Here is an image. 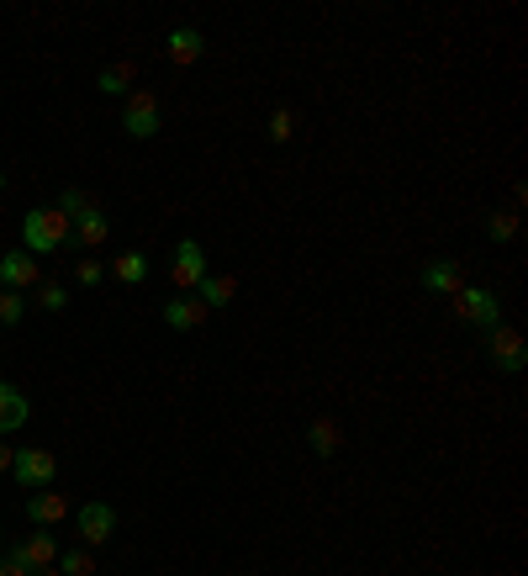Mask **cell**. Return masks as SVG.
<instances>
[{"label":"cell","instance_id":"obj_1","mask_svg":"<svg viewBox=\"0 0 528 576\" xmlns=\"http://www.w3.org/2000/svg\"><path fill=\"white\" fill-rule=\"evenodd\" d=\"M74 238V222L59 212V207H32L22 217V249L37 259V254H59Z\"/></svg>","mask_w":528,"mask_h":576},{"label":"cell","instance_id":"obj_2","mask_svg":"<svg viewBox=\"0 0 528 576\" xmlns=\"http://www.w3.org/2000/svg\"><path fill=\"white\" fill-rule=\"evenodd\" d=\"M455 312H460V323H470L476 333H492L502 323V302H497V291H486V286H460Z\"/></svg>","mask_w":528,"mask_h":576},{"label":"cell","instance_id":"obj_3","mask_svg":"<svg viewBox=\"0 0 528 576\" xmlns=\"http://www.w3.org/2000/svg\"><path fill=\"white\" fill-rule=\"evenodd\" d=\"M486 355H492V365L502 370V376H523L528 370V344H523V333L507 328V323H497L492 333H486Z\"/></svg>","mask_w":528,"mask_h":576},{"label":"cell","instance_id":"obj_4","mask_svg":"<svg viewBox=\"0 0 528 576\" xmlns=\"http://www.w3.org/2000/svg\"><path fill=\"white\" fill-rule=\"evenodd\" d=\"M11 476L22 492H43V487H53V476H59V460H53V450H16Z\"/></svg>","mask_w":528,"mask_h":576},{"label":"cell","instance_id":"obj_5","mask_svg":"<svg viewBox=\"0 0 528 576\" xmlns=\"http://www.w3.org/2000/svg\"><path fill=\"white\" fill-rule=\"evenodd\" d=\"M74 529H80L85 545H106L111 534H117V508L90 497V503H80V513H74Z\"/></svg>","mask_w":528,"mask_h":576},{"label":"cell","instance_id":"obj_6","mask_svg":"<svg viewBox=\"0 0 528 576\" xmlns=\"http://www.w3.org/2000/svg\"><path fill=\"white\" fill-rule=\"evenodd\" d=\"M169 275H175L180 291H196L206 275H212V270H206V249L196 244V238H180V244H175V265H169Z\"/></svg>","mask_w":528,"mask_h":576},{"label":"cell","instance_id":"obj_7","mask_svg":"<svg viewBox=\"0 0 528 576\" xmlns=\"http://www.w3.org/2000/svg\"><path fill=\"white\" fill-rule=\"evenodd\" d=\"M122 127H127V138H154L159 133V101L148 96V90H132L127 106H122Z\"/></svg>","mask_w":528,"mask_h":576},{"label":"cell","instance_id":"obj_8","mask_svg":"<svg viewBox=\"0 0 528 576\" xmlns=\"http://www.w3.org/2000/svg\"><path fill=\"white\" fill-rule=\"evenodd\" d=\"M53 561H59V540H53L48 529H43V534H32V540H22V545L11 550V566H22L27 576H32V571H43V566H53Z\"/></svg>","mask_w":528,"mask_h":576},{"label":"cell","instance_id":"obj_9","mask_svg":"<svg viewBox=\"0 0 528 576\" xmlns=\"http://www.w3.org/2000/svg\"><path fill=\"white\" fill-rule=\"evenodd\" d=\"M43 275H37V259L27 249H11V254H0V291H27L37 286Z\"/></svg>","mask_w":528,"mask_h":576},{"label":"cell","instance_id":"obj_10","mask_svg":"<svg viewBox=\"0 0 528 576\" xmlns=\"http://www.w3.org/2000/svg\"><path fill=\"white\" fill-rule=\"evenodd\" d=\"M27 518H32V524L37 529H53V524H64V518H69V497L64 492H27Z\"/></svg>","mask_w":528,"mask_h":576},{"label":"cell","instance_id":"obj_11","mask_svg":"<svg viewBox=\"0 0 528 576\" xmlns=\"http://www.w3.org/2000/svg\"><path fill=\"white\" fill-rule=\"evenodd\" d=\"M27 418H32L27 392H22V386H11V381H0V434L27 429Z\"/></svg>","mask_w":528,"mask_h":576},{"label":"cell","instance_id":"obj_12","mask_svg":"<svg viewBox=\"0 0 528 576\" xmlns=\"http://www.w3.org/2000/svg\"><path fill=\"white\" fill-rule=\"evenodd\" d=\"M164 53H169V64H196L201 53H206V37H201V27H169V37H164Z\"/></svg>","mask_w":528,"mask_h":576},{"label":"cell","instance_id":"obj_13","mask_svg":"<svg viewBox=\"0 0 528 576\" xmlns=\"http://www.w3.org/2000/svg\"><path fill=\"white\" fill-rule=\"evenodd\" d=\"M418 286H423V291H433V296H455L465 281H460V265H455V259H433V265H423Z\"/></svg>","mask_w":528,"mask_h":576},{"label":"cell","instance_id":"obj_14","mask_svg":"<svg viewBox=\"0 0 528 576\" xmlns=\"http://www.w3.org/2000/svg\"><path fill=\"white\" fill-rule=\"evenodd\" d=\"M164 323L175 328V333H191V328H201V323H206V307L196 302V291H185V296H175V302L164 307Z\"/></svg>","mask_w":528,"mask_h":576},{"label":"cell","instance_id":"obj_15","mask_svg":"<svg viewBox=\"0 0 528 576\" xmlns=\"http://www.w3.org/2000/svg\"><path fill=\"white\" fill-rule=\"evenodd\" d=\"M307 444H312V455H317V460H333V455H338V444H344V434H338V423H333V418H312V423H307Z\"/></svg>","mask_w":528,"mask_h":576},{"label":"cell","instance_id":"obj_16","mask_svg":"<svg viewBox=\"0 0 528 576\" xmlns=\"http://www.w3.org/2000/svg\"><path fill=\"white\" fill-rule=\"evenodd\" d=\"M111 238V217L96 207V212H85L80 222H74V244H85V249H101Z\"/></svg>","mask_w":528,"mask_h":576},{"label":"cell","instance_id":"obj_17","mask_svg":"<svg viewBox=\"0 0 528 576\" xmlns=\"http://www.w3.org/2000/svg\"><path fill=\"white\" fill-rule=\"evenodd\" d=\"M196 302H201L206 312L228 307V302H233V281H228V275H206V281L196 286Z\"/></svg>","mask_w":528,"mask_h":576},{"label":"cell","instance_id":"obj_18","mask_svg":"<svg viewBox=\"0 0 528 576\" xmlns=\"http://www.w3.org/2000/svg\"><path fill=\"white\" fill-rule=\"evenodd\" d=\"M111 275H117L122 286H143V281H148V254H138V249H132V254H117Z\"/></svg>","mask_w":528,"mask_h":576},{"label":"cell","instance_id":"obj_19","mask_svg":"<svg viewBox=\"0 0 528 576\" xmlns=\"http://www.w3.org/2000/svg\"><path fill=\"white\" fill-rule=\"evenodd\" d=\"M96 90L101 96H132V64H111L96 74Z\"/></svg>","mask_w":528,"mask_h":576},{"label":"cell","instance_id":"obj_20","mask_svg":"<svg viewBox=\"0 0 528 576\" xmlns=\"http://www.w3.org/2000/svg\"><path fill=\"white\" fill-rule=\"evenodd\" d=\"M53 571H59V576H96V555H90V545L85 550H59Z\"/></svg>","mask_w":528,"mask_h":576},{"label":"cell","instance_id":"obj_21","mask_svg":"<svg viewBox=\"0 0 528 576\" xmlns=\"http://www.w3.org/2000/svg\"><path fill=\"white\" fill-rule=\"evenodd\" d=\"M59 212H64L69 222H80L85 212H96V196H90V191H80V185H69V191L59 196Z\"/></svg>","mask_w":528,"mask_h":576},{"label":"cell","instance_id":"obj_22","mask_svg":"<svg viewBox=\"0 0 528 576\" xmlns=\"http://www.w3.org/2000/svg\"><path fill=\"white\" fill-rule=\"evenodd\" d=\"M486 238H492V244H513V238H518V217L513 212H492V217H486Z\"/></svg>","mask_w":528,"mask_h":576},{"label":"cell","instance_id":"obj_23","mask_svg":"<svg viewBox=\"0 0 528 576\" xmlns=\"http://www.w3.org/2000/svg\"><path fill=\"white\" fill-rule=\"evenodd\" d=\"M27 318V296L22 291H0V328H16Z\"/></svg>","mask_w":528,"mask_h":576},{"label":"cell","instance_id":"obj_24","mask_svg":"<svg viewBox=\"0 0 528 576\" xmlns=\"http://www.w3.org/2000/svg\"><path fill=\"white\" fill-rule=\"evenodd\" d=\"M37 302H43V312H64V307H69V286L48 281L43 291H37Z\"/></svg>","mask_w":528,"mask_h":576},{"label":"cell","instance_id":"obj_25","mask_svg":"<svg viewBox=\"0 0 528 576\" xmlns=\"http://www.w3.org/2000/svg\"><path fill=\"white\" fill-rule=\"evenodd\" d=\"M291 133H296V117H291L286 106H280L275 117H270V143H291Z\"/></svg>","mask_w":528,"mask_h":576},{"label":"cell","instance_id":"obj_26","mask_svg":"<svg viewBox=\"0 0 528 576\" xmlns=\"http://www.w3.org/2000/svg\"><path fill=\"white\" fill-rule=\"evenodd\" d=\"M101 281H106V265H101V259H85V265L74 270V286H85V291L101 286Z\"/></svg>","mask_w":528,"mask_h":576},{"label":"cell","instance_id":"obj_27","mask_svg":"<svg viewBox=\"0 0 528 576\" xmlns=\"http://www.w3.org/2000/svg\"><path fill=\"white\" fill-rule=\"evenodd\" d=\"M0 576H27L22 566H11V555H0Z\"/></svg>","mask_w":528,"mask_h":576},{"label":"cell","instance_id":"obj_28","mask_svg":"<svg viewBox=\"0 0 528 576\" xmlns=\"http://www.w3.org/2000/svg\"><path fill=\"white\" fill-rule=\"evenodd\" d=\"M11 455H16L11 444H0V471H11Z\"/></svg>","mask_w":528,"mask_h":576},{"label":"cell","instance_id":"obj_29","mask_svg":"<svg viewBox=\"0 0 528 576\" xmlns=\"http://www.w3.org/2000/svg\"><path fill=\"white\" fill-rule=\"evenodd\" d=\"M32 576H59V571H53V566H43V571H32Z\"/></svg>","mask_w":528,"mask_h":576},{"label":"cell","instance_id":"obj_30","mask_svg":"<svg viewBox=\"0 0 528 576\" xmlns=\"http://www.w3.org/2000/svg\"><path fill=\"white\" fill-rule=\"evenodd\" d=\"M243 576H254V571H243Z\"/></svg>","mask_w":528,"mask_h":576},{"label":"cell","instance_id":"obj_31","mask_svg":"<svg viewBox=\"0 0 528 576\" xmlns=\"http://www.w3.org/2000/svg\"><path fill=\"white\" fill-rule=\"evenodd\" d=\"M0 180H6V175H0Z\"/></svg>","mask_w":528,"mask_h":576}]
</instances>
